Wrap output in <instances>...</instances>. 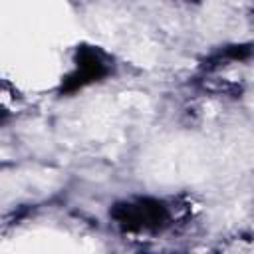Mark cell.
I'll return each mask as SVG.
<instances>
[{
  "mask_svg": "<svg viewBox=\"0 0 254 254\" xmlns=\"http://www.w3.org/2000/svg\"><path fill=\"white\" fill-rule=\"evenodd\" d=\"M113 220L125 232H157L171 224V210L165 202L155 198H137L115 204Z\"/></svg>",
  "mask_w": 254,
  "mask_h": 254,
  "instance_id": "obj_1",
  "label": "cell"
},
{
  "mask_svg": "<svg viewBox=\"0 0 254 254\" xmlns=\"http://www.w3.org/2000/svg\"><path fill=\"white\" fill-rule=\"evenodd\" d=\"M109 71L107 62L103 60V56L97 50L91 48H81L79 58H77V67L71 75H67V79L64 81L62 89L64 91H75L99 77H103Z\"/></svg>",
  "mask_w": 254,
  "mask_h": 254,
  "instance_id": "obj_2",
  "label": "cell"
},
{
  "mask_svg": "<svg viewBox=\"0 0 254 254\" xmlns=\"http://www.w3.org/2000/svg\"><path fill=\"white\" fill-rule=\"evenodd\" d=\"M14 101H16V91L8 83L0 81V117L6 113H12L10 109L14 107Z\"/></svg>",
  "mask_w": 254,
  "mask_h": 254,
  "instance_id": "obj_3",
  "label": "cell"
}]
</instances>
